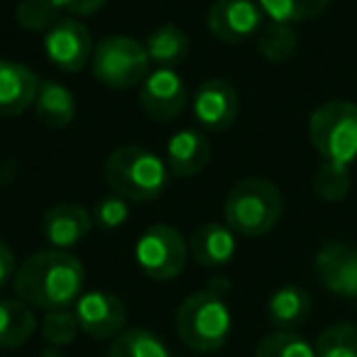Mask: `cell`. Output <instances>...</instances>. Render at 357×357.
Instances as JSON below:
<instances>
[{"label": "cell", "instance_id": "obj_15", "mask_svg": "<svg viewBox=\"0 0 357 357\" xmlns=\"http://www.w3.org/2000/svg\"><path fill=\"white\" fill-rule=\"evenodd\" d=\"M40 84L30 66L0 56V118H17L30 110Z\"/></svg>", "mask_w": 357, "mask_h": 357}, {"label": "cell", "instance_id": "obj_27", "mask_svg": "<svg viewBox=\"0 0 357 357\" xmlns=\"http://www.w3.org/2000/svg\"><path fill=\"white\" fill-rule=\"evenodd\" d=\"M316 357H357V326L333 323L318 335Z\"/></svg>", "mask_w": 357, "mask_h": 357}, {"label": "cell", "instance_id": "obj_29", "mask_svg": "<svg viewBox=\"0 0 357 357\" xmlns=\"http://www.w3.org/2000/svg\"><path fill=\"white\" fill-rule=\"evenodd\" d=\"M81 333L76 321L74 308H61V311H47L42 318V335L52 347H66L76 340Z\"/></svg>", "mask_w": 357, "mask_h": 357}, {"label": "cell", "instance_id": "obj_2", "mask_svg": "<svg viewBox=\"0 0 357 357\" xmlns=\"http://www.w3.org/2000/svg\"><path fill=\"white\" fill-rule=\"evenodd\" d=\"M103 176L108 189L128 204H149L169 189L172 174L159 154L139 144H123L105 159Z\"/></svg>", "mask_w": 357, "mask_h": 357}, {"label": "cell", "instance_id": "obj_8", "mask_svg": "<svg viewBox=\"0 0 357 357\" xmlns=\"http://www.w3.org/2000/svg\"><path fill=\"white\" fill-rule=\"evenodd\" d=\"M74 313L81 333L93 340H115L128 326V308L123 298L103 289L81 294Z\"/></svg>", "mask_w": 357, "mask_h": 357}, {"label": "cell", "instance_id": "obj_25", "mask_svg": "<svg viewBox=\"0 0 357 357\" xmlns=\"http://www.w3.org/2000/svg\"><path fill=\"white\" fill-rule=\"evenodd\" d=\"M255 357H316V347L294 331H274L257 342Z\"/></svg>", "mask_w": 357, "mask_h": 357}, {"label": "cell", "instance_id": "obj_16", "mask_svg": "<svg viewBox=\"0 0 357 357\" xmlns=\"http://www.w3.org/2000/svg\"><path fill=\"white\" fill-rule=\"evenodd\" d=\"M213 144L204 130H178L167 142V162L169 174L176 178H191L201 174L211 162Z\"/></svg>", "mask_w": 357, "mask_h": 357}, {"label": "cell", "instance_id": "obj_11", "mask_svg": "<svg viewBox=\"0 0 357 357\" xmlns=\"http://www.w3.org/2000/svg\"><path fill=\"white\" fill-rule=\"evenodd\" d=\"M139 105L157 123H172L189 105V89L174 69H154L139 86Z\"/></svg>", "mask_w": 357, "mask_h": 357}, {"label": "cell", "instance_id": "obj_9", "mask_svg": "<svg viewBox=\"0 0 357 357\" xmlns=\"http://www.w3.org/2000/svg\"><path fill=\"white\" fill-rule=\"evenodd\" d=\"M262 22L264 13L257 0H215L206 17L208 32L225 45H243L257 37Z\"/></svg>", "mask_w": 357, "mask_h": 357}, {"label": "cell", "instance_id": "obj_14", "mask_svg": "<svg viewBox=\"0 0 357 357\" xmlns=\"http://www.w3.org/2000/svg\"><path fill=\"white\" fill-rule=\"evenodd\" d=\"M91 228H93V218L91 211L79 204H59L52 206L45 215H42V235L54 250L76 248L89 238Z\"/></svg>", "mask_w": 357, "mask_h": 357}, {"label": "cell", "instance_id": "obj_18", "mask_svg": "<svg viewBox=\"0 0 357 357\" xmlns=\"http://www.w3.org/2000/svg\"><path fill=\"white\" fill-rule=\"evenodd\" d=\"M313 311L311 294L296 284H287L267 298V321L274 331H296L308 321Z\"/></svg>", "mask_w": 357, "mask_h": 357}, {"label": "cell", "instance_id": "obj_1", "mask_svg": "<svg viewBox=\"0 0 357 357\" xmlns=\"http://www.w3.org/2000/svg\"><path fill=\"white\" fill-rule=\"evenodd\" d=\"M84 262L76 255L54 248L30 255L13 279L17 298L45 313L74 308L84 294Z\"/></svg>", "mask_w": 357, "mask_h": 357}, {"label": "cell", "instance_id": "obj_23", "mask_svg": "<svg viewBox=\"0 0 357 357\" xmlns=\"http://www.w3.org/2000/svg\"><path fill=\"white\" fill-rule=\"evenodd\" d=\"M264 17L272 22H284V25H298L318 17L331 0H257Z\"/></svg>", "mask_w": 357, "mask_h": 357}, {"label": "cell", "instance_id": "obj_31", "mask_svg": "<svg viewBox=\"0 0 357 357\" xmlns=\"http://www.w3.org/2000/svg\"><path fill=\"white\" fill-rule=\"evenodd\" d=\"M59 8L61 15L66 17H86L98 13L108 0H52Z\"/></svg>", "mask_w": 357, "mask_h": 357}, {"label": "cell", "instance_id": "obj_17", "mask_svg": "<svg viewBox=\"0 0 357 357\" xmlns=\"http://www.w3.org/2000/svg\"><path fill=\"white\" fill-rule=\"evenodd\" d=\"M235 233L225 223H204L189 240V255L206 269H220L235 257Z\"/></svg>", "mask_w": 357, "mask_h": 357}, {"label": "cell", "instance_id": "obj_30", "mask_svg": "<svg viewBox=\"0 0 357 357\" xmlns=\"http://www.w3.org/2000/svg\"><path fill=\"white\" fill-rule=\"evenodd\" d=\"M130 215V204L120 196H108V199H100L98 204L91 211V218L98 225L100 230H118L120 225H125Z\"/></svg>", "mask_w": 357, "mask_h": 357}, {"label": "cell", "instance_id": "obj_6", "mask_svg": "<svg viewBox=\"0 0 357 357\" xmlns=\"http://www.w3.org/2000/svg\"><path fill=\"white\" fill-rule=\"evenodd\" d=\"M149 66L152 61L144 45L128 35L103 37L93 47V56H91L93 79L115 91L142 86V81L149 76Z\"/></svg>", "mask_w": 357, "mask_h": 357}, {"label": "cell", "instance_id": "obj_5", "mask_svg": "<svg viewBox=\"0 0 357 357\" xmlns=\"http://www.w3.org/2000/svg\"><path fill=\"white\" fill-rule=\"evenodd\" d=\"M308 137L323 162L352 167L357 162V105L350 100H326L311 113Z\"/></svg>", "mask_w": 357, "mask_h": 357}, {"label": "cell", "instance_id": "obj_26", "mask_svg": "<svg viewBox=\"0 0 357 357\" xmlns=\"http://www.w3.org/2000/svg\"><path fill=\"white\" fill-rule=\"evenodd\" d=\"M352 186V176H350V167H340V164L333 162H323L318 167V172L313 174V191L321 201L328 204H337L350 194Z\"/></svg>", "mask_w": 357, "mask_h": 357}, {"label": "cell", "instance_id": "obj_28", "mask_svg": "<svg viewBox=\"0 0 357 357\" xmlns=\"http://www.w3.org/2000/svg\"><path fill=\"white\" fill-rule=\"evenodd\" d=\"M17 25L27 32H50L61 20L59 8L52 0H20L17 3Z\"/></svg>", "mask_w": 357, "mask_h": 357}, {"label": "cell", "instance_id": "obj_3", "mask_svg": "<svg viewBox=\"0 0 357 357\" xmlns=\"http://www.w3.org/2000/svg\"><path fill=\"white\" fill-rule=\"evenodd\" d=\"M282 191L267 178H240L223 201L225 225L243 238H262V235L272 233L282 220Z\"/></svg>", "mask_w": 357, "mask_h": 357}, {"label": "cell", "instance_id": "obj_32", "mask_svg": "<svg viewBox=\"0 0 357 357\" xmlns=\"http://www.w3.org/2000/svg\"><path fill=\"white\" fill-rule=\"evenodd\" d=\"M17 264H15V252L10 250V245L0 240V289L6 287L8 282L15 279Z\"/></svg>", "mask_w": 357, "mask_h": 357}, {"label": "cell", "instance_id": "obj_21", "mask_svg": "<svg viewBox=\"0 0 357 357\" xmlns=\"http://www.w3.org/2000/svg\"><path fill=\"white\" fill-rule=\"evenodd\" d=\"M144 50L152 64H157L159 69H174L181 61H186L191 52V40L181 27L176 25H162L154 32H149Z\"/></svg>", "mask_w": 357, "mask_h": 357}, {"label": "cell", "instance_id": "obj_33", "mask_svg": "<svg viewBox=\"0 0 357 357\" xmlns=\"http://www.w3.org/2000/svg\"><path fill=\"white\" fill-rule=\"evenodd\" d=\"M40 357H66V355H64V352H61V347H52V345H50L45 352H42Z\"/></svg>", "mask_w": 357, "mask_h": 357}, {"label": "cell", "instance_id": "obj_22", "mask_svg": "<svg viewBox=\"0 0 357 357\" xmlns=\"http://www.w3.org/2000/svg\"><path fill=\"white\" fill-rule=\"evenodd\" d=\"M108 357H172L159 335L147 328H125L108 347Z\"/></svg>", "mask_w": 357, "mask_h": 357}, {"label": "cell", "instance_id": "obj_19", "mask_svg": "<svg viewBox=\"0 0 357 357\" xmlns=\"http://www.w3.org/2000/svg\"><path fill=\"white\" fill-rule=\"evenodd\" d=\"M32 108H35L37 120L45 123L47 128H66L76 118L74 93H71V89H66L64 84H59L54 79L42 81Z\"/></svg>", "mask_w": 357, "mask_h": 357}, {"label": "cell", "instance_id": "obj_13", "mask_svg": "<svg viewBox=\"0 0 357 357\" xmlns=\"http://www.w3.org/2000/svg\"><path fill=\"white\" fill-rule=\"evenodd\" d=\"M238 91L225 79H208L194 93V115L206 132H225L238 120Z\"/></svg>", "mask_w": 357, "mask_h": 357}, {"label": "cell", "instance_id": "obj_4", "mask_svg": "<svg viewBox=\"0 0 357 357\" xmlns=\"http://www.w3.org/2000/svg\"><path fill=\"white\" fill-rule=\"evenodd\" d=\"M174 326L178 340L189 350L215 352L228 342L233 331V313L223 294L206 287L178 303Z\"/></svg>", "mask_w": 357, "mask_h": 357}, {"label": "cell", "instance_id": "obj_24", "mask_svg": "<svg viewBox=\"0 0 357 357\" xmlns=\"http://www.w3.org/2000/svg\"><path fill=\"white\" fill-rule=\"evenodd\" d=\"M298 47V35L294 25H284V22H269L259 30L257 35V50L272 64H282V61L291 59L294 52Z\"/></svg>", "mask_w": 357, "mask_h": 357}, {"label": "cell", "instance_id": "obj_12", "mask_svg": "<svg viewBox=\"0 0 357 357\" xmlns=\"http://www.w3.org/2000/svg\"><path fill=\"white\" fill-rule=\"evenodd\" d=\"M313 269L331 294L357 301V248L345 240L326 243L313 257Z\"/></svg>", "mask_w": 357, "mask_h": 357}, {"label": "cell", "instance_id": "obj_10", "mask_svg": "<svg viewBox=\"0 0 357 357\" xmlns=\"http://www.w3.org/2000/svg\"><path fill=\"white\" fill-rule=\"evenodd\" d=\"M45 54L52 66L66 74L86 69L93 56L89 27L76 17H61L50 32H45Z\"/></svg>", "mask_w": 357, "mask_h": 357}, {"label": "cell", "instance_id": "obj_20", "mask_svg": "<svg viewBox=\"0 0 357 357\" xmlns=\"http://www.w3.org/2000/svg\"><path fill=\"white\" fill-rule=\"evenodd\" d=\"M37 331L32 306L20 298H0V350L22 347Z\"/></svg>", "mask_w": 357, "mask_h": 357}, {"label": "cell", "instance_id": "obj_7", "mask_svg": "<svg viewBox=\"0 0 357 357\" xmlns=\"http://www.w3.org/2000/svg\"><path fill=\"white\" fill-rule=\"evenodd\" d=\"M189 243L181 230L167 223H154L135 243V262L144 277L169 282L184 272L189 259Z\"/></svg>", "mask_w": 357, "mask_h": 357}]
</instances>
